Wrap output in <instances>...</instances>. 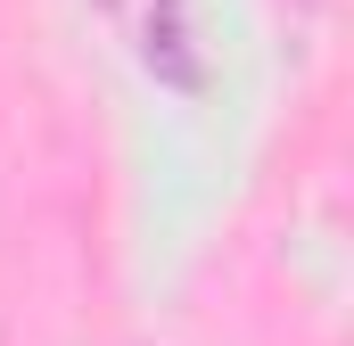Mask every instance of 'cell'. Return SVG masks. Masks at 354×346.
Masks as SVG:
<instances>
[{"instance_id":"obj_1","label":"cell","mask_w":354,"mask_h":346,"mask_svg":"<svg viewBox=\"0 0 354 346\" xmlns=\"http://www.w3.org/2000/svg\"><path fill=\"white\" fill-rule=\"evenodd\" d=\"M140 58H149V75H165L174 91H198V83H206V66H198V50H189V25H181V0H149Z\"/></svg>"}]
</instances>
